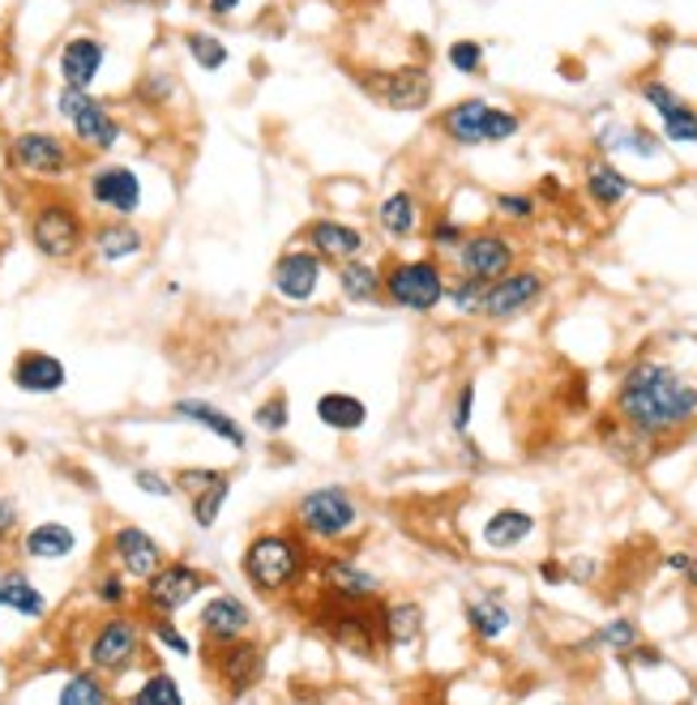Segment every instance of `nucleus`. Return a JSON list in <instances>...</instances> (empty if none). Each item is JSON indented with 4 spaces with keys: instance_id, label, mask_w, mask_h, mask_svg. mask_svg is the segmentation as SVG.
I'll list each match as a JSON object with an SVG mask.
<instances>
[{
    "instance_id": "f257e3e1",
    "label": "nucleus",
    "mask_w": 697,
    "mask_h": 705,
    "mask_svg": "<svg viewBox=\"0 0 697 705\" xmlns=\"http://www.w3.org/2000/svg\"><path fill=\"white\" fill-rule=\"evenodd\" d=\"M613 410L625 433L641 440H668L697 424V380L668 359L641 355L616 380Z\"/></svg>"
},
{
    "instance_id": "f03ea898",
    "label": "nucleus",
    "mask_w": 697,
    "mask_h": 705,
    "mask_svg": "<svg viewBox=\"0 0 697 705\" xmlns=\"http://www.w3.org/2000/svg\"><path fill=\"white\" fill-rule=\"evenodd\" d=\"M312 573V547H308L291 526H266L257 530L245 552H240V577L252 595L261 598H287L300 590Z\"/></svg>"
},
{
    "instance_id": "7ed1b4c3",
    "label": "nucleus",
    "mask_w": 697,
    "mask_h": 705,
    "mask_svg": "<svg viewBox=\"0 0 697 705\" xmlns=\"http://www.w3.org/2000/svg\"><path fill=\"white\" fill-rule=\"evenodd\" d=\"M287 526H291L308 547L342 552V543L360 539L364 505H360V496H356V488H347V484H317V488H305L291 500Z\"/></svg>"
},
{
    "instance_id": "20e7f679",
    "label": "nucleus",
    "mask_w": 697,
    "mask_h": 705,
    "mask_svg": "<svg viewBox=\"0 0 697 705\" xmlns=\"http://www.w3.org/2000/svg\"><path fill=\"white\" fill-rule=\"evenodd\" d=\"M27 240L43 261L69 266V261H78V257L86 252L90 227H86V215L69 201V197H43V201L30 206Z\"/></svg>"
},
{
    "instance_id": "39448f33",
    "label": "nucleus",
    "mask_w": 697,
    "mask_h": 705,
    "mask_svg": "<svg viewBox=\"0 0 697 705\" xmlns=\"http://www.w3.org/2000/svg\"><path fill=\"white\" fill-rule=\"evenodd\" d=\"M215 590V577L193 565V560H163V569L141 582L138 607L146 620H176L180 612H189L193 603Z\"/></svg>"
},
{
    "instance_id": "423d86ee",
    "label": "nucleus",
    "mask_w": 697,
    "mask_h": 705,
    "mask_svg": "<svg viewBox=\"0 0 697 705\" xmlns=\"http://www.w3.org/2000/svg\"><path fill=\"white\" fill-rule=\"evenodd\" d=\"M146 654V620H138L133 612H108L103 620L90 628L86 642V667L108 679H120L125 672H133Z\"/></svg>"
},
{
    "instance_id": "0eeeda50",
    "label": "nucleus",
    "mask_w": 697,
    "mask_h": 705,
    "mask_svg": "<svg viewBox=\"0 0 697 705\" xmlns=\"http://www.w3.org/2000/svg\"><path fill=\"white\" fill-rule=\"evenodd\" d=\"M449 274L437 257H394L386 266V304L398 312L428 317L446 304Z\"/></svg>"
},
{
    "instance_id": "6e6552de",
    "label": "nucleus",
    "mask_w": 697,
    "mask_h": 705,
    "mask_svg": "<svg viewBox=\"0 0 697 705\" xmlns=\"http://www.w3.org/2000/svg\"><path fill=\"white\" fill-rule=\"evenodd\" d=\"M437 129L454 141V146H501L509 137H518L522 116L509 108H497L488 99H458L437 116Z\"/></svg>"
},
{
    "instance_id": "1a4fd4ad",
    "label": "nucleus",
    "mask_w": 697,
    "mask_h": 705,
    "mask_svg": "<svg viewBox=\"0 0 697 705\" xmlns=\"http://www.w3.org/2000/svg\"><path fill=\"white\" fill-rule=\"evenodd\" d=\"M57 116L69 125L73 141L90 150V155H108L116 150V141L125 137V125L112 111L108 99H99L94 90H73V86H60L57 90Z\"/></svg>"
},
{
    "instance_id": "9d476101",
    "label": "nucleus",
    "mask_w": 697,
    "mask_h": 705,
    "mask_svg": "<svg viewBox=\"0 0 697 705\" xmlns=\"http://www.w3.org/2000/svg\"><path fill=\"white\" fill-rule=\"evenodd\" d=\"M312 628L347 654H372L381 651V633H377V612L372 607H356V603H335L321 595V603L312 607Z\"/></svg>"
},
{
    "instance_id": "9b49d317",
    "label": "nucleus",
    "mask_w": 697,
    "mask_h": 705,
    "mask_svg": "<svg viewBox=\"0 0 697 705\" xmlns=\"http://www.w3.org/2000/svg\"><path fill=\"white\" fill-rule=\"evenodd\" d=\"M201 654H206V667H210L215 684L223 688L227 702H245L266 679V646L257 637H240L227 646H201Z\"/></svg>"
},
{
    "instance_id": "f8f14e48",
    "label": "nucleus",
    "mask_w": 697,
    "mask_h": 705,
    "mask_svg": "<svg viewBox=\"0 0 697 705\" xmlns=\"http://www.w3.org/2000/svg\"><path fill=\"white\" fill-rule=\"evenodd\" d=\"M326 282H330V266L317 252H308L305 245L282 248L275 257V266H270V296L287 304V308L317 304L321 291H326Z\"/></svg>"
},
{
    "instance_id": "ddd939ff",
    "label": "nucleus",
    "mask_w": 697,
    "mask_h": 705,
    "mask_svg": "<svg viewBox=\"0 0 697 705\" xmlns=\"http://www.w3.org/2000/svg\"><path fill=\"white\" fill-rule=\"evenodd\" d=\"M312 573L321 582V595L335 603H356V607H377L386 595V582L368 569L364 560L347 552H321L312 556Z\"/></svg>"
},
{
    "instance_id": "4468645a",
    "label": "nucleus",
    "mask_w": 697,
    "mask_h": 705,
    "mask_svg": "<svg viewBox=\"0 0 697 705\" xmlns=\"http://www.w3.org/2000/svg\"><path fill=\"white\" fill-rule=\"evenodd\" d=\"M9 163L22 176L34 180H60L78 167V150L69 137L52 133V129H22L9 137Z\"/></svg>"
},
{
    "instance_id": "2eb2a0df",
    "label": "nucleus",
    "mask_w": 697,
    "mask_h": 705,
    "mask_svg": "<svg viewBox=\"0 0 697 705\" xmlns=\"http://www.w3.org/2000/svg\"><path fill=\"white\" fill-rule=\"evenodd\" d=\"M86 197L99 215L108 218H138L146 206V185L138 167L129 163H99L86 171Z\"/></svg>"
},
{
    "instance_id": "dca6fc26",
    "label": "nucleus",
    "mask_w": 697,
    "mask_h": 705,
    "mask_svg": "<svg viewBox=\"0 0 697 705\" xmlns=\"http://www.w3.org/2000/svg\"><path fill=\"white\" fill-rule=\"evenodd\" d=\"M252 628H257V612H252V603L245 595L210 590L197 603V642L201 646L240 642V637H252Z\"/></svg>"
},
{
    "instance_id": "f3484780",
    "label": "nucleus",
    "mask_w": 697,
    "mask_h": 705,
    "mask_svg": "<svg viewBox=\"0 0 697 705\" xmlns=\"http://www.w3.org/2000/svg\"><path fill=\"white\" fill-rule=\"evenodd\" d=\"M360 86L390 111H424L432 103V73L424 64H398V69H368Z\"/></svg>"
},
{
    "instance_id": "a211bd4d",
    "label": "nucleus",
    "mask_w": 697,
    "mask_h": 705,
    "mask_svg": "<svg viewBox=\"0 0 697 705\" xmlns=\"http://www.w3.org/2000/svg\"><path fill=\"white\" fill-rule=\"evenodd\" d=\"M163 560H168L163 543L155 539L146 526H138V522L112 526V535H108V565H116L129 582L141 586L146 577H155V573L163 569Z\"/></svg>"
},
{
    "instance_id": "6ab92c4d",
    "label": "nucleus",
    "mask_w": 697,
    "mask_h": 705,
    "mask_svg": "<svg viewBox=\"0 0 697 705\" xmlns=\"http://www.w3.org/2000/svg\"><path fill=\"white\" fill-rule=\"evenodd\" d=\"M168 410L176 424H189V428H197V433L215 436V440L227 445L231 454H245V449H249V440H252L249 424H240L231 410H223L219 403H210V398L185 394V398H176Z\"/></svg>"
},
{
    "instance_id": "aec40b11",
    "label": "nucleus",
    "mask_w": 697,
    "mask_h": 705,
    "mask_svg": "<svg viewBox=\"0 0 697 705\" xmlns=\"http://www.w3.org/2000/svg\"><path fill=\"white\" fill-rule=\"evenodd\" d=\"M548 296V278L539 270H509L505 278L497 282H488V296H484V321H514V317H522L530 312L539 299Z\"/></svg>"
},
{
    "instance_id": "412c9836",
    "label": "nucleus",
    "mask_w": 697,
    "mask_h": 705,
    "mask_svg": "<svg viewBox=\"0 0 697 705\" xmlns=\"http://www.w3.org/2000/svg\"><path fill=\"white\" fill-rule=\"evenodd\" d=\"M514 261H518V248L509 236L501 231H475L462 240V248L454 252V266L462 278H475V282H497L505 274L514 270Z\"/></svg>"
},
{
    "instance_id": "4be33fe9",
    "label": "nucleus",
    "mask_w": 697,
    "mask_h": 705,
    "mask_svg": "<svg viewBox=\"0 0 697 705\" xmlns=\"http://www.w3.org/2000/svg\"><path fill=\"white\" fill-rule=\"evenodd\" d=\"M9 385L27 398H57L69 389V364L43 347H22L9 364Z\"/></svg>"
},
{
    "instance_id": "5701e85b",
    "label": "nucleus",
    "mask_w": 697,
    "mask_h": 705,
    "mask_svg": "<svg viewBox=\"0 0 697 705\" xmlns=\"http://www.w3.org/2000/svg\"><path fill=\"white\" fill-rule=\"evenodd\" d=\"M146 231H141L133 218H103L90 227V240H86V252L94 266L103 270H120V266H133L141 252H146Z\"/></svg>"
},
{
    "instance_id": "b1692460",
    "label": "nucleus",
    "mask_w": 697,
    "mask_h": 705,
    "mask_svg": "<svg viewBox=\"0 0 697 705\" xmlns=\"http://www.w3.org/2000/svg\"><path fill=\"white\" fill-rule=\"evenodd\" d=\"M300 240H305L308 252H317L330 270L342 266V261H351V257H364V248H368L364 227L347 222V218H335V215H317L305 227V236H300Z\"/></svg>"
},
{
    "instance_id": "393cba45",
    "label": "nucleus",
    "mask_w": 697,
    "mask_h": 705,
    "mask_svg": "<svg viewBox=\"0 0 697 705\" xmlns=\"http://www.w3.org/2000/svg\"><path fill=\"white\" fill-rule=\"evenodd\" d=\"M103 64H108V43L99 34H90V30L69 34L57 52L60 86H73V90H90V86L99 82Z\"/></svg>"
},
{
    "instance_id": "a878e982",
    "label": "nucleus",
    "mask_w": 697,
    "mask_h": 705,
    "mask_svg": "<svg viewBox=\"0 0 697 705\" xmlns=\"http://www.w3.org/2000/svg\"><path fill=\"white\" fill-rule=\"evenodd\" d=\"M638 95L659 116L664 141H671V146H697V108H689L668 82H641Z\"/></svg>"
},
{
    "instance_id": "bb28decb",
    "label": "nucleus",
    "mask_w": 697,
    "mask_h": 705,
    "mask_svg": "<svg viewBox=\"0 0 697 705\" xmlns=\"http://www.w3.org/2000/svg\"><path fill=\"white\" fill-rule=\"evenodd\" d=\"M78 547H82L78 530L69 522H57V517L34 522L18 535V552L34 565H64L69 556H78Z\"/></svg>"
},
{
    "instance_id": "cd10ccee",
    "label": "nucleus",
    "mask_w": 697,
    "mask_h": 705,
    "mask_svg": "<svg viewBox=\"0 0 697 705\" xmlns=\"http://www.w3.org/2000/svg\"><path fill=\"white\" fill-rule=\"evenodd\" d=\"M372 612H377L381 651H411L424 637V607L416 598H381Z\"/></svg>"
},
{
    "instance_id": "c85d7f7f",
    "label": "nucleus",
    "mask_w": 697,
    "mask_h": 705,
    "mask_svg": "<svg viewBox=\"0 0 697 705\" xmlns=\"http://www.w3.org/2000/svg\"><path fill=\"white\" fill-rule=\"evenodd\" d=\"M335 291L351 308L386 304V266H377L368 257H351V261L335 266Z\"/></svg>"
},
{
    "instance_id": "c756f323",
    "label": "nucleus",
    "mask_w": 697,
    "mask_h": 705,
    "mask_svg": "<svg viewBox=\"0 0 697 705\" xmlns=\"http://www.w3.org/2000/svg\"><path fill=\"white\" fill-rule=\"evenodd\" d=\"M312 415H317V424L326 433L356 436L368 424V403H364L360 394H351V389H321L317 403H312Z\"/></svg>"
},
{
    "instance_id": "7c9ffc66",
    "label": "nucleus",
    "mask_w": 697,
    "mask_h": 705,
    "mask_svg": "<svg viewBox=\"0 0 697 705\" xmlns=\"http://www.w3.org/2000/svg\"><path fill=\"white\" fill-rule=\"evenodd\" d=\"M419 197L411 189H394L381 197V206H377V231H381V240H390V245H407V240H416L419 236Z\"/></svg>"
},
{
    "instance_id": "2f4dec72",
    "label": "nucleus",
    "mask_w": 697,
    "mask_h": 705,
    "mask_svg": "<svg viewBox=\"0 0 697 705\" xmlns=\"http://www.w3.org/2000/svg\"><path fill=\"white\" fill-rule=\"evenodd\" d=\"M0 595H4V612H13V616H22L30 624L48 620V612H52V598L43 595V586L27 569L0 573Z\"/></svg>"
},
{
    "instance_id": "473e14b6",
    "label": "nucleus",
    "mask_w": 697,
    "mask_h": 705,
    "mask_svg": "<svg viewBox=\"0 0 697 705\" xmlns=\"http://www.w3.org/2000/svg\"><path fill=\"white\" fill-rule=\"evenodd\" d=\"M467 628L479 642H501L505 633L514 628V607L501 590H479L467 598Z\"/></svg>"
},
{
    "instance_id": "72a5a7b5",
    "label": "nucleus",
    "mask_w": 697,
    "mask_h": 705,
    "mask_svg": "<svg viewBox=\"0 0 697 705\" xmlns=\"http://www.w3.org/2000/svg\"><path fill=\"white\" fill-rule=\"evenodd\" d=\"M599 150L604 155H634V159H655V155H664V137L650 133V129H641V125H604L599 129Z\"/></svg>"
},
{
    "instance_id": "f704fd0d",
    "label": "nucleus",
    "mask_w": 697,
    "mask_h": 705,
    "mask_svg": "<svg viewBox=\"0 0 697 705\" xmlns=\"http://www.w3.org/2000/svg\"><path fill=\"white\" fill-rule=\"evenodd\" d=\"M634 192V180L608 159H590L586 163V197L599 206V210H616L625 197Z\"/></svg>"
},
{
    "instance_id": "c9c22d12",
    "label": "nucleus",
    "mask_w": 697,
    "mask_h": 705,
    "mask_svg": "<svg viewBox=\"0 0 697 705\" xmlns=\"http://www.w3.org/2000/svg\"><path fill=\"white\" fill-rule=\"evenodd\" d=\"M535 535V517L527 509H497V514L484 522V543L492 552H514Z\"/></svg>"
},
{
    "instance_id": "e433bc0d",
    "label": "nucleus",
    "mask_w": 697,
    "mask_h": 705,
    "mask_svg": "<svg viewBox=\"0 0 697 705\" xmlns=\"http://www.w3.org/2000/svg\"><path fill=\"white\" fill-rule=\"evenodd\" d=\"M112 697L116 693H112V684H108V676H99V672H90V667L69 672L57 688V705H112Z\"/></svg>"
},
{
    "instance_id": "4c0bfd02",
    "label": "nucleus",
    "mask_w": 697,
    "mask_h": 705,
    "mask_svg": "<svg viewBox=\"0 0 697 705\" xmlns=\"http://www.w3.org/2000/svg\"><path fill=\"white\" fill-rule=\"evenodd\" d=\"M189 500V517H193V526L206 535V530H215L219 526V517H223L227 500H231V475H219V479H210L201 491H193V496H185Z\"/></svg>"
},
{
    "instance_id": "58836bf2",
    "label": "nucleus",
    "mask_w": 697,
    "mask_h": 705,
    "mask_svg": "<svg viewBox=\"0 0 697 705\" xmlns=\"http://www.w3.org/2000/svg\"><path fill=\"white\" fill-rule=\"evenodd\" d=\"M287 428H291V394H287V389H270V394L252 407L249 433H261V436H270V440H279V436H287Z\"/></svg>"
},
{
    "instance_id": "ea45409f",
    "label": "nucleus",
    "mask_w": 697,
    "mask_h": 705,
    "mask_svg": "<svg viewBox=\"0 0 697 705\" xmlns=\"http://www.w3.org/2000/svg\"><path fill=\"white\" fill-rule=\"evenodd\" d=\"M125 705H189V697H185V684L171 672L155 667L141 676V684L125 697Z\"/></svg>"
},
{
    "instance_id": "a19ab883",
    "label": "nucleus",
    "mask_w": 697,
    "mask_h": 705,
    "mask_svg": "<svg viewBox=\"0 0 697 705\" xmlns=\"http://www.w3.org/2000/svg\"><path fill=\"white\" fill-rule=\"evenodd\" d=\"M185 52H189V60H193L201 73H219V69H227V60H231L227 43L215 30H189L185 34Z\"/></svg>"
},
{
    "instance_id": "79ce46f5",
    "label": "nucleus",
    "mask_w": 697,
    "mask_h": 705,
    "mask_svg": "<svg viewBox=\"0 0 697 705\" xmlns=\"http://www.w3.org/2000/svg\"><path fill=\"white\" fill-rule=\"evenodd\" d=\"M129 586H133V582L116 569V565H108V569L94 573L90 595H94V603H99L103 612H129V603H133V590H129Z\"/></svg>"
},
{
    "instance_id": "37998d69",
    "label": "nucleus",
    "mask_w": 697,
    "mask_h": 705,
    "mask_svg": "<svg viewBox=\"0 0 697 705\" xmlns=\"http://www.w3.org/2000/svg\"><path fill=\"white\" fill-rule=\"evenodd\" d=\"M641 642V628L629 616H616V620H608V624H599L595 628V637H590V646L595 651H608V654H616V658H625V654L634 651Z\"/></svg>"
},
{
    "instance_id": "c03bdc74",
    "label": "nucleus",
    "mask_w": 697,
    "mask_h": 705,
    "mask_svg": "<svg viewBox=\"0 0 697 705\" xmlns=\"http://www.w3.org/2000/svg\"><path fill=\"white\" fill-rule=\"evenodd\" d=\"M146 642L171 658H193L197 654V642L176 620H146Z\"/></svg>"
},
{
    "instance_id": "a18cd8bd",
    "label": "nucleus",
    "mask_w": 697,
    "mask_h": 705,
    "mask_svg": "<svg viewBox=\"0 0 697 705\" xmlns=\"http://www.w3.org/2000/svg\"><path fill=\"white\" fill-rule=\"evenodd\" d=\"M484 296H488V282H475V278H449L446 287V304L458 312V317H479L484 312Z\"/></svg>"
},
{
    "instance_id": "49530a36",
    "label": "nucleus",
    "mask_w": 697,
    "mask_h": 705,
    "mask_svg": "<svg viewBox=\"0 0 697 705\" xmlns=\"http://www.w3.org/2000/svg\"><path fill=\"white\" fill-rule=\"evenodd\" d=\"M171 95H176V78L163 73V69H150V73H141L133 82V99L141 108H168Z\"/></svg>"
},
{
    "instance_id": "de8ad7c7",
    "label": "nucleus",
    "mask_w": 697,
    "mask_h": 705,
    "mask_svg": "<svg viewBox=\"0 0 697 705\" xmlns=\"http://www.w3.org/2000/svg\"><path fill=\"white\" fill-rule=\"evenodd\" d=\"M133 488L141 496H150V500H176L180 491H176V479H171L168 470H159V466H138L133 470Z\"/></svg>"
},
{
    "instance_id": "09e8293b",
    "label": "nucleus",
    "mask_w": 697,
    "mask_h": 705,
    "mask_svg": "<svg viewBox=\"0 0 697 705\" xmlns=\"http://www.w3.org/2000/svg\"><path fill=\"white\" fill-rule=\"evenodd\" d=\"M471 231L458 222V218H432V227H428V245H432V252H458L462 248V240H467Z\"/></svg>"
},
{
    "instance_id": "8fccbe9b",
    "label": "nucleus",
    "mask_w": 697,
    "mask_h": 705,
    "mask_svg": "<svg viewBox=\"0 0 697 705\" xmlns=\"http://www.w3.org/2000/svg\"><path fill=\"white\" fill-rule=\"evenodd\" d=\"M471 419H475V380H462L454 403H449V428L458 436H471Z\"/></svg>"
},
{
    "instance_id": "3c124183",
    "label": "nucleus",
    "mask_w": 697,
    "mask_h": 705,
    "mask_svg": "<svg viewBox=\"0 0 697 705\" xmlns=\"http://www.w3.org/2000/svg\"><path fill=\"white\" fill-rule=\"evenodd\" d=\"M449 69L454 73H484V43H475V39H458V43H449Z\"/></svg>"
},
{
    "instance_id": "603ef678",
    "label": "nucleus",
    "mask_w": 697,
    "mask_h": 705,
    "mask_svg": "<svg viewBox=\"0 0 697 705\" xmlns=\"http://www.w3.org/2000/svg\"><path fill=\"white\" fill-rule=\"evenodd\" d=\"M497 215L514 218V222H527V218H535V197H527V192H501L497 197Z\"/></svg>"
},
{
    "instance_id": "864d4df0",
    "label": "nucleus",
    "mask_w": 697,
    "mask_h": 705,
    "mask_svg": "<svg viewBox=\"0 0 697 705\" xmlns=\"http://www.w3.org/2000/svg\"><path fill=\"white\" fill-rule=\"evenodd\" d=\"M18 535H22V509L13 496H0V547H9Z\"/></svg>"
},
{
    "instance_id": "5fc2aeb1",
    "label": "nucleus",
    "mask_w": 697,
    "mask_h": 705,
    "mask_svg": "<svg viewBox=\"0 0 697 705\" xmlns=\"http://www.w3.org/2000/svg\"><path fill=\"white\" fill-rule=\"evenodd\" d=\"M625 663H629L634 672H655V667H664L668 658H664V651H659V646H646V642H638L634 651L625 654Z\"/></svg>"
},
{
    "instance_id": "6e6d98bb",
    "label": "nucleus",
    "mask_w": 697,
    "mask_h": 705,
    "mask_svg": "<svg viewBox=\"0 0 697 705\" xmlns=\"http://www.w3.org/2000/svg\"><path fill=\"white\" fill-rule=\"evenodd\" d=\"M240 4H245V0H206V13H210L215 22H227V18L240 13Z\"/></svg>"
},
{
    "instance_id": "4d7b16f0",
    "label": "nucleus",
    "mask_w": 697,
    "mask_h": 705,
    "mask_svg": "<svg viewBox=\"0 0 697 705\" xmlns=\"http://www.w3.org/2000/svg\"><path fill=\"white\" fill-rule=\"evenodd\" d=\"M565 577H574V582H590V577H595V560H590V556L569 560V565H565Z\"/></svg>"
},
{
    "instance_id": "13d9d810",
    "label": "nucleus",
    "mask_w": 697,
    "mask_h": 705,
    "mask_svg": "<svg viewBox=\"0 0 697 705\" xmlns=\"http://www.w3.org/2000/svg\"><path fill=\"white\" fill-rule=\"evenodd\" d=\"M539 582H548V586L569 582V577H565V565H557V560H544V565H539Z\"/></svg>"
},
{
    "instance_id": "bf43d9fd",
    "label": "nucleus",
    "mask_w": 697,
    "mask_h": 705,
    "mask_svg": "<svg viewBox=\"0 0 697 705\" xmlns=\"http://www.w3.org/2000/svg\"><path fill=\"white\" fill-rule=\"evenodd\" d=\"M689 560H694V552H671V556H664V565H668L671 573H689Z\"/></svg>"
},
{
    "instance_id": "052dcab7",
    "label": "nucleus",
    "mask_w": 697,
    "mask_h": 705,
    "mask_svg": "<svg viewBox=\"0 0 697 705\" xmlns=\"http://www.w3.org/2000/svg\"><path fill=\"white\" fill-rule=\"evenodd\" d=\"M685 577H689V586L697 590V552H694V560H689V573H685Z\"/></svg>"
},
{
    "instance_id": "680f3d73",
    "label": "nucleus",
    "mask_w": 697,
    "mask_h": 705,
    "mask_svg": "<svg viewBox=\"0 0 697 705\" xmlns=\"http://www.w3.org/2000/svg\"><path fill=\"white\" fill-rule=\"evenodd\" d=\"M125 4H155V0H125Z\"/></svg>"
},
{
    "instance_id": "e2e57ef3",
    "label": "nucleus",
    "mask_w": 697,
    "mask_h": 705,
    "mask_svg": "<svg viewBox=\"0 0 697 705\" xmlns=\"http://www.w3.org/2000/svg\"><path fill=\"white\" fill-rule=\"evenodd\" d=\"M0 612H4V595H0Z\"/></svg>"
},
{
    "instance_id": "0e129e2a",
    "label": "nucleus",
    "mask_w": 697,
    "mask_h": 705,
    "mask_svg": "<svg viewBox=\"0 0 697 705\" xmlns=\"http://www.w3.org/2000/svg\"><path fill=\"white\" fill-rule=\"evenodd\" d=\"M560 705H565V702H560Z\"/></svg>"
}]
</instances>
